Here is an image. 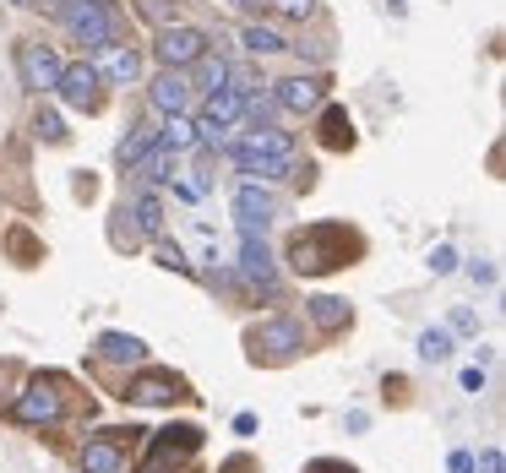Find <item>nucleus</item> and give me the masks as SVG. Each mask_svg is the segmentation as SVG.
Masks as SVG:
<instances>
[{
  "mask_svg": "<svg viewBox=\"0 0 506 473\" xmlns=\"http://www.w3.org/2000/svg\"><path fill=\"white\" fill-rule=\"evenodd\" d=\"M98 76L131 87V82L142 76V54H136L131 44H104V49H98Z\"/></svg>",
  "mask_w": 506,
  "mask_h": 473,
  "instance_id": "obj_16",
  "label": "nucleus"
},
{
  "mask_svg": "<svg viewBox=\"0 0 506 473\" xmlns=\"http://www.w3.org/2000/svg\"><path fill=\"white\" fill-rule=\"evenodd\" d=\"M207 33L202 27H191V22H164L158 27V38H153V60L164 65V71H191L202 54H207Z\"/></svg>",
  "mask_w": 506,
  "mask_h": 473,
  "instance_id": "obj_5",
  "label": "nucleus"
},
{
  "mask_svg": "<svg viewBox=\"0 0 506 473\" xmlns=\"http://www.w3.org/2000/svg\"><path fill=\"white\" fill-rule=\"evenodd\" d=\"M55 16H60V27H65L76 44H87V49H104V44H114V33H120L114 11H109L104 0H60Z\"/></svg>",
  "mask_w": 506,
  "mask_h": 473,
  "instance_id": "obj_4",
  "label": "nucleus"
},
{
  "mask_svg": "<svg viewBox=\"0 0 506 473\" xmlns=\"http://www.w3.org/2000/svg\"><path fill=\"white\" fill-rule=\"evenodd\" d=\"M452 267H458V251H452V245H436V251H431V272H436V278H447Z\"/></svg>",
  "mask_w": 506,
  "mask_h": 473,
  "instance_id": "obj_30",
  "label": "nucleus"
},
{
  "mask_svg": "<svg viewBox=\"0 0 506 473\" xmlns=\"http://www.w3.org/2000/svg\"><path fill=\"white\" fill-rule=\"evenodd\" d=\"M158 142H164L169 153H185V147H196V125H191L185 114H169V120H164V136H158Z\"/></svg>",
  "mask_w": 506,
  "mask_h": 473,
  "instance_id": "obj_23",
  "label": "nucleus"
},
{
  "mask_svg": "<svg viewBox=\"0 0 506 473\" xmlns=\"http://www.w3.org/2000/svg\"><path fill=\"white\" fill-rule=\"evenodd\" d=\"M469 272H474V283H496V267H491V261H474Z\"/></svg>",
  "mask_w": 506,
  "mask_h": 473,
  "instance_id": "obj_35",
  "label": "nucleus"
},
{
  "mask_svg": "<svg viewBox=\"0 0 506 473\" xmlns=\"http://www.w3.org/2000/svg\"><path fill=\"white\" fill-rule=\"evenodd\" d=\"M278 218V196L267 191V185H240L234 191V223H240V234H267V223Z\"/></svg>",
  "mask_w": 506,
  "mask_h": 473,
  "instance_id": "obj_11",
  "label": "nucleus"
},
{
  "mask_svg": "<svg viewBox=\"0 0 506 473\" xmlns=\"http://www.w3.org/2000/svg\"><path fill=\"white\" fill-rule=\"evenodd\" d=\"M463 392H485V370H463Z\"/></svg>",
  "mask_w": 506,
  "mask_h": 473,
  "instance_id": "obj_36",
  "label": "nucleus"
},
{
  "mask_svg": "<svg viewBox=\"0 0 506 473\" xmlns=\"http://www.w3.org/2000/svg\"><path fill=\"white\" fill-rule=\"evenodd\" d=\"M5 376H11V365H0V387H5Z\"/></svg>",
  "mask_w": 506,
  "mask_h": 473,
  "instance_id": "obj_38",
  "label": "nucleus"
},
{
  "mask_svg": "<svg viewBox=\"0 0 506 473\" xmlns=\"http://www.w3.org/2000/svg\"><path fill=\"white\" fill-rule=\"evenodd\" d=\"M147 103H153V114H185V103H191V76L185 71H164V76H153V87H147Z\"/></svg>",
  "mask_w": 506,
  "mask_h": 473,
  "instance_id": "obj_13",
  "label": "nucleus"
},
{
  "mask_svg": "<svg viewBox=\"0 0 506 473\" xmlns=\"http://www.w3.org/2000/svg\"><path fill=\"white\" fill-rule=\"evenodd\" d=\"M229 71H234V65H229L223 54H202V60H196V82H191V87L218 93V87H229Z\"/></svg>",
  "mask_w": 506,
  "mask_h": 473,
  "instance_id": "obj_20",
  "label": "nucleus"
},
{
  "mask_svg": "<svg viewBox=\"0 0 506 473\" xmlns=\"http://www.w3.org/2000/svg\"><path fill=\"white\" fill-rule=\"evenodd\" d=\"M191 452H202V425H169L153 436V458L142 463V473H174Z\"/></svg>",
  "mask_w": 506,
  "mask_h": 473,
  "instance_id": "obj_8",
  "label": "nucleus"
},
{
  "mask_svg": "<svg viewBox=\"0 0 506 473\" xmlns=\"http://www.w3.org/2000/svg\"><path fill=\"white\" fill-rule=\"evenodd\" d=\"M16 425H33V430H44V425H60V414H65V398H60V381L49 376V381H33L11 409H5Z\"/></svg>",
  "mask_w": 506,
  "mask_h": 473,
  "instance_id": "obj_7",
  "label": "nucleus"
},
{
  "mask_svg": "<svg viewBox=\"0 0 506 473\" xmlns=\"http://www.w3.org/2000/svg\"><path fill=\"white\" fill-rule=\"evenodd\" d=\"M125 436L131 430H104L98 441H87L82 447V473H125Z\"/></svg>",
  "mask_w": 506,
  "mask_h": 473,
  "instance_id": "obj_12",
  "label": "nucleus"
},
{
  "mask_svg": "<svg viewBox=\"0 0 506 473\" xmlns=\"http://www.w3.org/2000/svg\"><path fill=\"white\" fill-rule=\"evenodd\" d=\"M240 272L262 289L278 283V267H273V251H267V234H240Z\"/></svg>",
  "mask_w": 506,
  "mask_h": 473,
  "instance_id": "obj_15",
  "label": "nucleus"
},
{
  "mask_svg": "<svg viewBox=\"0 0 506 473\" xmlns=\"http://www.w3.org/2000/svg\"><path fill=\"white\" fill-rule=\"evenodd\" d=\"M158 267H169V272H191V261H185L180 245H158Z\"/></svg>",
  "mask_w": 506,
  "mask_h": 473,
  "instance_id": "obj_29",
  "label": "nucleus"
},
{
  "mask_svg": "<svg viewBox=\"0 0 506 473\" xmlns=\"http://www.w3.org/2000/svg\"><path fill=\"white\" fill-rule=\"evenodd\" d=\"M229 158L245 174H256V185H273V180L294 174V136L278 125H262V131H245L240 142H229Z\"/></svg>",
  "mask_w": 506,
  "mask_h": 473,
  "instance_id": "obj_2",
  "label": "nucleus"
},
{
  "mask_svg": "<svg viewBox=\"0 0 506 473\" xmlns=\"http://www.w3.org/2000/svg\"><path fill=\"white\" fill-rule=\"evenodd\" d=\"M278 16H294V22H305V16H316V0H267Z\"/></svg>",
  "mask_w": 506,
  "mask_h": 473,
  "instance_id": "obj_28",
  "label": "nucleus"
},
{
  "mask_svg": "<svg viewBox=\"0 0 506 473\" xmlns=\"http://www.w3.org/2000/svg\"><path fill=\"white\" fill-rule=\"evenodd\" d=\"M169 163H174V153H169V147H158V153H142V158L131 163V174H136L142 185H153V180H164V174H169Z\"/></svg>",
  "mask_w": 506,
  "mask_h": 473,
  "instance_id": "obj_24",
  "label": "nucleus"
},
{
  "mask_svg": "<svg viewBox=\"0 0 506 473\" xmlns=\"http://www.w3.org/2000/svg\"><path fill=\"white\" fill-rule=\"evenodd\" d=\"M153 142H158V131H153V120H136V125H131V136L120 142V163H136L142 153H153Z\"/></svg>",
  "mask_w": 506,
  "mask_h": 473,
  "instance_id": "obj_22",
  "label": "nucleus"
},
{
  "mask_svg": "<svg viewBox=\"0 0 506 473\" xmlns=\"http://www.w3.org/2000/svg\"><path fill=\"white\" fill-rule=\"evenodd\" d=\"M16 76H22L27 93H55V82H60V54H55L49 44H38V38H22V44H16Z\"/></svg>",
  "mask_w": 506,
  "mask_h": 473,
  "instance_id": "obj_9",
  "label": "nucleus"
},
{
  "mask_svg": "<svg viewBox=\"0 0 506 473\" xmlns=\"http://www.w3.org/2000/svg\"><path fill=\"white\" fill-rule=\"evenodd\" d=\"M33 136H38V142H65L71 131H65V120H60L55 109H38V114H33Z\"/></svg>",
  "mask_w": 506,
  "mask_h": 473,
  "instance_id": "obj_26",
  "label": "nucleus"
},
{
  "mask_svg": "<svg viewBox=\"0 0 506 473\" xmlns=\"http://www.w3.org/2000/svg\"><path fill=\"white\" fill-rule=\"evenodd\" d=\"M300 349H305V332H300V321H289V316L256 321V327L245 332V354H251L256 365H289V360H300Z\"/></svg>",
  "mask_w": 506,
  "mask_h": 473,
  "instance_id": "obj_3",
  "label": "nucleus"
},
{
  "mask_svg": "<svg viewBox=\"0 0 506 473\" xmlns=\"http://www.w3.org/2000/svg\"><path fill=\"white\" fill-rule=\"evenodd\" d=\"M322 76H289V82H278V93H273V103L283 109V114H311V109H322Z\"/></svg>",
  "mask_w": 506,
  "mask_h": 473,
  "instance_id": "obj_14",
  "label": "nucleus"
},
{
  "mask_svg": "<svg viewBox=\"0 0 506 473\" xmlns=\"http://www.w3.org/2000/svg\"><path fill=\"white\" fill-rule=\"evenodd\" d=\"M234 5H267V0H234Z\"/></svg>",
  "mask_w": 506,
  "mask_h": 473,
  "instance_id": "obj_37",
  "label": "nucleus"
},
{
  "mask_svg": "<svg viewBox=\"0 0 506 473\" xmlns=\"http://www.w3.org/2000/svg\"><path fill=\"white\" fill-rule=\"evenodd\" d=\"M60 103L65 109H82V114H98L104 109V76L93 60H76V65H60V82H55Z\"/></svg>",
  "mask_w": 506,
  "mask_h": 473,
  "instance_id": "obj_6",
  "label": "nucleus"
},
{
  "mask_svg": "<svg viewBox=\"0 0 506 473\" xmlns=\"http://www.w3.org/2000/svg\"><path fill=\"white\" fill-rule=\"evenodd\" d=\"M305 473H360V468H349L338 458H316V463H305Z\"/></svg>",
  "mask_w": 506,
  "mask_h": 473,
  "instance_id": "obj_31",
  "label": "nucleus"
},
{
  "mask_svg": "<svg viewBox=\"0 0 506 473\" xmlns=\"http://www.w3.org/2000/svg\"><path fill=\"white\" fill-rule=\"evenodd\" d=\"M136 229H142V234H158V229H164V202H158L153 191L136 196Z\"/></svg>",
  "mask_w": 506,
  "mask_h": 473,
  "instance_id": "obj_25",
  "label": "nucleus"
},
{
  "mask_svg": "<svg viewBox=\"0 0 506 473\" xmlns=\"http://www.w3.org/2000/svg\"><path fill=\"white\" fill-rule=\"evenodd\" d=\"M305 305H311V321H316L322 332H343V327L354 321L349 300H338V294H316V300H305Z\"/></svg>",
  "mask_w": 506,
  "mask_h": 473,
  "instance_id": "obj_19",
  "label": "nucleus"
},
{
  "mask_svg": "<svg viewBox=\"0 0 506 473\" xmlns=\"http://www.w3.org/2000/svg\"><path fill=\"white\" fill-rule=\"evenodd\" d=\"M360 251H365V240H360L349 223H311V229H294V234H289L283 261H289L300 278H327V272H338V267H354Z\"/></svg>",
  "mask_w": 506,
  "mask_h": 473,
  "instance_id": "obj_1",
  "label": "nucleus"
},
{
  "mask_svg": "<svg viewBox=\"0 0 506 473\" xmlns=\"http://www.w3.org/2000/svg\"><path fill=\"white\" fill-rule=\"evenodd\" d=\"M480 321H474V310H452V332H474Z\"/></svg>",
  "mask_w": 506,
  "mask_h": 473,
  "instance_id": "obj_33",
  "label": "nucleus"
},
{
  "mask_svg": "<svg viewBox=\"0 0 506 473\" xmlns=\"http://www.w3.org/2000/svg\"><path fill=\"white\" fill-rule=\"evenodd\" d=\"M98 360H104V365H142V360H147V343L131 338V332H104V338H98Z\"/></svg>",
  "mask_w": 506,
  "mask_h": 473,
  "instance_id": "obj_18",
  "label": "nucleus"
},
{
  "mask_svg": "<svg viewBox=\"0 0 506 473\" xmlns=\"http://www.w3.org/2000/svg\"><path fill=\"white\" fill-rule=\"evenodd\" d=\"M447 468H452V473H474V458H469V452H452Z\"/></svg>",
  "mask_w": 506,
  "mask_h": 473,
  "instance_id": "obj_34",
  "label": "nucleus"
},
{
  "mask_svg": "<svg viewBox=\"0 0 506 473\" xmlns=\"http://www.w3.org/2000/svg\"><path fill=\"white\" fill-rule=\"evenodd\" d=\"M120 398L136 403V409H164V403H180V398H191V392H185V381H180L174 370H136Z\"/></svg>",
  "mask_w": 506,
  "mask_h": 473,
  "instance_id": "obj_10",
  "label": "nucleus"
},
{
  "mask_svg": "<svg viewBox=\"0 0 506 473\" xmlns=\"http://www.w3.org/2000/svg\"><path fill=\"white\" fill-rule=\"evenodd\" d=\"M474 468H480V473H501V447H491V452H485Z\"/></svg>",
  "mask_w": 506,
  "mask_h": 473,
  "instance_id": "obj_32",
  "label": "nucleus"
},
{
  "mask_svg": "<svg viewBox=\"0 0 506 473\" xmlns=\"http://www.w3.org/2000/svg\"><path fill=\"white\" fill-rule=\"evenodd\" d=\"M245 49H251V54H283V49H289V38H283L278 27L251 22V27H245Z\"/></svg>",
  "mask_w": 506,
  "mask_h": 473,
  "instance_id": "obj_21",
  "label": "nucleus"
},
{
  "mask_svg": "<svg viewBox=\"0 0 506 473\" xmlns=\"http://www.w3.org/2000/svg\"><path fill=\"white\" fill-rule=\"evenodd\" d=\"M316 136H322L327 153H349V147H354V120H349V109H343V103H327L322 120H316Z\"/></svg>",
  "mask_w": 506,
  "mask_h": 473,
  "instance_id": "obj_17",
  "label": "nucleus"
},
{
  "mask_svg": "<svg viewBox=\"0 0 506 473\" xmlns=\"http://www.w3.org/2000/svg\"><path fill=\"white\" fill-rule=\"evenodd\" d=\"M420 354L442 365V360L452 354V332H447V327H431V332H420Z\"/></svg>",
  "mask_w": 506,
  "mask_h": 473,
  "instance_id": "obj_27",
  "label": "nucleus"
}]
</instances>
